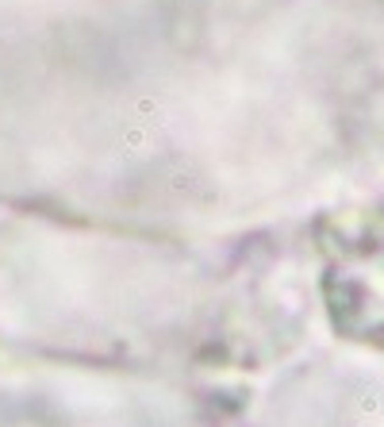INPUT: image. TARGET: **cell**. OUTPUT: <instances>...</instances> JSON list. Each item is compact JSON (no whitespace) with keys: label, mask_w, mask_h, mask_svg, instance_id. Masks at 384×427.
I'll use <instances>...</instances> for the list:
<instances>
[{"label":"cell","mask_w":384,"mask_h":427,"mask_svg":"<svg viewBox=\"0 0 384 427\" xmlns=\"http://www.w3.org/2000/svg\"><path fill=\"white\" fill-rule=\"evenodd\" d=\"M373 108L358 0H0V212L265 231L338 181Z\"/></svg>","instance_id":"6da1fadb"},{"label":"cell","mask_w":384,"mask_h":427,"mask_svg":"<svg viewBox=\"0 0 384 427\" xmlns=\"http://www.w3.org/2000/svg\"><path fill=\"white\" fill-rule=\"evenodd\" d=\"M300 331L277 227L162 239L0 212V362L250 385Z\"/></svg>","instance_id":"7a4b0ae2"},{"label":"cell","mask_w":384,"mask_h":427,"mask_svg":"<svg viewBox=\"0 0 384 427\" xmlns=\"http://www.w3.org/2000/svg\"><path fill=\"white\" fill-rule=\"evenodd\" d=\"M235 389L0 362V427H227Z\"/></svg>","instance_id":"3957f363"}]
</instances>
